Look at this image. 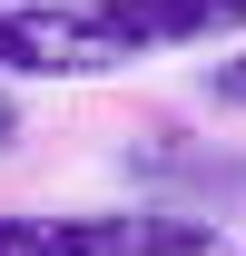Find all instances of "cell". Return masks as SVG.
<instances>
[{
  "label": "cell",
  "mask_w": 246,
  "mask_h": 256,
  "mask_svg": "<svg viewBox=\"0 0 246 256\" xmlns=\"http://www.w3.org/2000/svg\"><path fill=\"white\" fill-rule=\"evenodd\" d=\"M216 98H236V108H246V50H236L226 69H216Z\"/></svg>",
  "instance_id": "3957f363"
},
{
  "label": "cell",
  "mask_w": 246,
  "mask_h": 256,
  "mask_svg": "<svg viewBox=\"0 0 246 256\" xmlns=\"http://www.w3.org/2000/svg\"><path fill=\"white\" fill-rule=\"evenodd\" d=\"M216 236L197 217H158V207H118L98 217V256H207Z\"/></svg>",
  "instance_id": "6da1fadb"
},
{
  "label": "cell",
  "mask_w": 246,
  "mask_h": 256,
  "mask_svg": "<svg viewBox=\"0 0 246 256\" xmlns=\"http://www.w3.org/2000/svg\"><path fill=\"white\" fill-rule=\"evenodd\" d=\"M40 10H60V0H40Z\"/></svg>",
  "instance_id": "277c9868"
},
{
  "label": "cell",
  "mask_w": 246,
  "mask_h": 256,
  "mask_svg": "<svg viewBox=\"0 0 246 256\" xmlns=\"http://www.w3.org/2000/svg\"><path fill=\"white\" fill-rule=\"evenodd\" d=\"M0 256H98V217H0Z\"/></svg>",
  "instance_id": "7a4b0ae2"
}]
</instances>
